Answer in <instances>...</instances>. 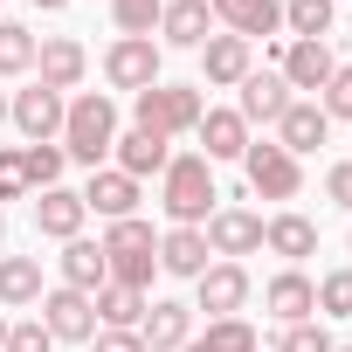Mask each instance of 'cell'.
<instances>
[{"instance_id": "cell-1", "label": "cell", "mask_w": 352, "mask_h": 352, "mask_svg": "<svg viewBox=\"0 0 352 352\" xmlns=\"http://www.w3.org/2000/svg\"><path fill=\"white\" fill-rule=\"evenodd\" d=\"M63 159H76V166H104L111 159V145H118V104L104 97V90H76L69 97V111H63Z\"/></svg>"}, {"instance_id": "cell-2", "label": "cell", "mask_w": 352, "mask_h": 352, "mask_svg": "<svg viewBox=\"0 0 352 352\" xmlns=\"http://www.w3.org/2000/svg\"><path fill=\"white\" fill-rule=\"evenodd\" d=\"M214 166L201 159V152H173L166 159V173H159V208H166V221L173 228H201L208 214H214Z\"/></svg>"}, {"instance_id": "cell-3", "label": "cell", "mask_w": 352, "mask_h": 352, "mask_svg": "<svg viewBox=\"0 0 352 352\" xmlns=\"http://www.w3.org/2000/svg\"><path fill=\"white\" fill-rule=\"evenodd\" d=\"M201 111H208L201 83H152V90L131 97V124L152 131V138H180V131H194Z\"/></svg>"}, {"instance_id": "cell-4", "label": "cell", "mask_w": 352, "mask_h": 352, "mask_svg": "<svg viewBox=\"0 0 352 352\" xmlns=\"http://www.w3.org/2000/svg\"><path fill=\"white\" fill-rule=\"evenodd\" d=\"M104 263H111V283H124V290H145L152 283V270H159V235H152V221H111L104 228Z\"/></svg>"}, {"instance_id": "cell-5", "label": "cell", "mask_w": 352, "mask_h": 352, "mask_svg": "<svg viewBox=\"0 0 352 352\" xmlns=\"http://www.w3.org/2000/svg\"><path fill=\"white\" fill-rule=\"evenodd\" d=\"M159 63H166V49L152 42V35H118L111 49H104V83L111 90H152V83H166L159 76Z\"/></svg>"}, {"instance_id": "cell-6", "label": "cell", "mask_w": 352, "mask_h": 352, "mask_svg": "<svg viewBox=\"0 0 352 352\" xmlns=\"http://www.w3.org/2000/svg\"><path fill=\"white\" fill-rule=\"evenodd\" d=\"M242 173H249V187H256L263 201H297V187H304V159H290L276 138H249Z\"/></svg>"}, {"instance_id": "cell-7", "label": "cell", "mask_w": 352, "mask_h": 352, "mask_svg": "<svg viewBox=\"0 0 352 352\" xmlns=\"http://www.w3.org/2000/svg\"><path fill=\"white\" fill-rule=\"evenodd\" d=\"M63 111H69V97H63V90H42V83H28V90L8 97V124H14L28 145H56V138H63Z\"/></svg>"}, {"instance_id": "cell-8", "label": "cell", "mask_w": 352, "mask_h": 352, "mask_svg": "<svg viewBox=\"0 0 352 352\" xmlns=\"http://www.w3.org/2000/svg\"><path fill=\"white\" fill-rule=\"evenodd\" d=\"M35 318L49 324L56 345H90V338H97V304H90L83 290H69V283L42 290V311H35Z\"/></svg>"}, {"instance_id": "cell-9", "label": "cell", "mask_w": 352, "mask_h": 352, "mask_svg": "<svg viewBox=\"0 0 352 352\" xmlns=\"http://www.w3.org/2000/svg\"><path fill=\"white\" fill-rule=\"evenodd\" d=\"M194 56H201V90H235V83L256 69V42H242V35H221V28H214V35H208Z\"/></svg>"}, {"instance_id": "cell-10", "label": "cell", "mask_w": 352, "mask_h": 352, "mask_svg": "<svg viewBox=\"0 0 352 352\" xmlns=\"http://www.w3.org/2000/svg\"><path fill=\"white\" fill-rule=\"evenodd\" d=\"M201 235H208V256L242 263V256L263 249V214H249V208H214V214L201 221Z\"/></svg>"}, {"instance_id": "cell-11", "label": "cell", "mask_w": 352, "mask_h": 352, "mask_svg": "<svg viewBox=\"0 0 352 352\" xmlns=\"http://www.w3.org/2000/svg\"><path fill=\"white\" fill-rule=\"evenodd\" d=\"M242 304H249V270L242 263H208L194 276V311H208V324L214 318H242Z\"/></svg>"}, {"instance_id": "cell-12", "label": "cell", "mask_w": 352, "mask_h": 352, "mask_svg": "<svg viewBox=\"0 0 352 352\" xmlns=\"http://www.w3.org/2000/svg\"><path fill=\"white\" fill-rule=\"evenodd\" d=\"M83 69H90V49H83L76 35H42V42H35V83H42V90H63V97H69V90L83 83Z\"/></svg>"}, {"instance_id": "cell-13", "label": "cell", "mask_w": 352, "mask_h": 352, "mask_svg": "<svg viewBox=\"0 0 352 352\" xmlns=\"http://www.w3.org/2000/svg\"><path fill=\"white\" fill-rule=\"evenodd\" d=\"M235 111H242L249 131H256V124H276V118L290 111V83H283L276 69H249V76L235 83Z\"/></svg>"}, {"instance_id": "cell-14", "label": "cell", "mask_w": 352, "mask_h": 352, "mask_svg": "<svg viewBox=\"0 0 352 352\" xmlns=\"http://www.w3.org/2000/svg\"><path fill=\"white\" fill-rule=\"evenodd\" d=\"M83 208H90L104 228H111V221H131V214H138V180L118 173V166H97L90 187H83Z\"/></svg>"}, {"instance_id": "cell-15", "label": "cell", "mask_w": 352, "mask_h": 352, "mask_svg": "<svg viewBox=\"0 0 352 352\" xmlns=\"http://www.w3.org/2000/svg\"><path fill=\"white\" fill-rule=\"evenodd\" d=\"M208 8H214V28L242 42H263L283 28V0H208Z\"/></svg>"}, {"instance_id": "cell-16", "label": "cell", "mask_w": 352, "mask_h": 352, "mask_svg": "<svg viewBox=\"0 0 352 352\" xmlns=\"http://www.w3.org/2000/svg\"><path fill=\"white\" fill-rule=\"evenodd\" d=\"M263 249L283 256V270H304V256H318V221L297 214V208H283V214L263 221Z\"/></svg>"}, {"instance_id": "cell-17", "label": "cell", "mask_w": 352, "mask_h": 352, "mask_svg": "<svg viewBox=\"0 0 352 352\" xmlns=\"http://www.w3.org/2000/svg\"><path fill=\"white\" fill-rule=\"evenodd\" d=\"M263 311H270L276 324H304V318H318V283H311L304 270H276V276L263 283Z\"/></svg>"}, {"instance_id": "cell-18", "label": "cell", "mask_w": 352, "mask_h": 352, "mask_svg": "<svg viewBox=\"0 0 352 352\" xmlns=\"http://www.w3.org/2000/svg\"><path fill=\"white\" fill-rule=\"evenodd\" d=\"M138 338H145V352H180V345L194 338V304H180V297H159V304H145V318H138Z\"/></svg>"}, {"instance_id": "cell-19", "label": "cell", "mask_w": 352, "mask_h": 352, "mask_svg": "<svg viewBox=\"0 0 352 352\" xmlns=\"http://www.w3.org/2000/svg\"><path fill=\"white\" fill-rule=\"evenodd\" d=\"M214 35V8L208 0H166L159 8V49H201Z\"/></svg>"}, {"instance_id": "cell-20", "label": "cell", "mask_w": 352, "mask_h": 352, "mask_svg": "<svg viewBox=\"0 0 352 352\" xmlns=\"http://www.w3.org/2000/svg\"><path fill=\"white\" fill-rule=\"evenodd\" d=\"M83 221H90V208H83L76 187H42V194H35V228H42L49 242H76Z\"/></svg>"}, {"instance_id": "cell-21", "label": "cell", "mask_w": 352, "mask_h": 352, "mask_svg": "<svg viewBox=\"0 0 352 352\" xmlns=\"http://www.w3.org/2000/svg\"><path fill=\"white\" fill-rule=\"evenodd\" d=\"M166 159H173V138H152V131H118V145H111V166L118 173H131V180L145 187L152 173H166Z\"/></svg>"}, {"instance_id": "cell-22", "label": "cell", "mask_w": 352, "mask_h": 352, "mask_svg": "<svg viewBox=\"0 0 352 352\" xmlns=\"http://www.w3.org/2000/svg\"><path fill=\"white\" fill-rule=\"evenodd\" d=\"M331 69H338L331 42H290V49L276 56V76H283L290 90H324V83H331Z\"/></svg>"}, {"instance_id": "cell-23", "label": "cell", "mask_w": 352, "mask_h": 352, "mask_svg": "<svg viewBox=\"0 0 352 352\" xmlns=\"http://www.w3.org/2000/svg\"><path fill=\"white\" fill-rule=\"evenodd\" d=\"M324 131H331V118L318 111V97H290V111L276 118V145H283L290 159L318 152V145H324Z\"/></svg>"}, {"instance_id": "cell-24", "label": "cell", "mask_w": 352, "mask_h": 352, "mask_svg": "<svg viewBox=\"0 0 352 352\" xmlns=\"http://www.w3.org/2000/svg\"><path fill=\"white\" fill-rule=\"evenodd\" d=\"M194 138H201V159H208V166H214V159H242V152H249V124H242V111H201Z\"/></svg>"}, {"instance_id": "cell-25", "label": "cell", "mask_w": 352, "mask_h": 352, "mask_svg": "<svg viewBox=\"0 0 352 352\" xmlns=\"http://www.w3.org/2000/svg\"><path fill=\"white\" fill-rule=\"evenodd\" d=\"M56 270H63V283L69 290H83V297H97L104 283H111V263H104V242H63V256H56Z\"/></svg>"}, {"instance_id": "cell-26", "label": "cell", "mask_w": 352, "mask_h": 352, "mask_svg": "<svg viewBox=\"0 0 352 352\" xmlns=\"http://www.w3.org/2000/svg\"><path fill=\"white\" fill-rule=\"evenodd\" d=\"M42 256H0V311H28L42 304Z\"/></svg>"}, {"instance_id": "cell-27", "label": "cell", "mask_w": 352, "mask_h": 352, "mask_svg": "<svg viewBox=\"0 0 352 352\" xmlns=\"http://www.w3.org/2000/svg\"><path fill=\"white\" fill-rule=\"evenodd\" d=\"M159 270L194 283V276L208 270V235H201V228H166V235H159Z\"/></svg>"}, {"instance_id": "cell-28", "label": "cell", "mask_w": 352, "mask_h": 352, "mask_svg": "<svg viewBox=\"0 0 352 352\" xmlns=\"http://www.w3.org/2000/svg\"><path fill=\"white\" fill-rule=\"evenodd\" d=\"M90 304H97V331H138L145 318V290H124V283H104Z\"/></svg>"}, {"instance_id": "cell-29", "label": "cell", "mask_w": 352, "mask_h": 352, "mask_svg": "<svg viewBox=\"0 0 352 352\" xmlns=\"http://www.w3.org/2000/svg\"><path fill=\"white\" fill-rule=\"evenodd\" d=\"M180 352H263V338H256V324L249 318H214L208 331H194Z\"/></svg>"}, {"instance_id": "cell-30", "label": "cell", "mask_w": 352, "mask_h": 352, "mask_svg": "<svg viewBox=\"0 0 352 352\" xmlns=\"http://www.w3.org/2000/svg\"><path fill=\"white\" fill-rule=\"evenodd\" d=\"M331 14H338V0H283L290 42H331Z\"/></svg>"}, {"instance_id": "cell-31", "label": "cell", "mask_w": 352, "mask_h": 352, "mask_svg": "<svg viewBox=\"0 0 352 352\" xmlns=\"http://www.w3.org/2000/svg\"><path fill=\"white\" fill-rule=\"evenodd\" d=\"M35 69V35L21 21H0V76H28Z\"/></svg>"}, {"instance_id": "cell-32", "label": "cell", "mask_w": 352, "mask_h": 352, "mask_svg": "<svg viewBox=\"0 0 352 352\" xmlns=\"http://www.w3.org/2000/svg\"><path fill=\"white\" fill-rule=\"evenodd\" d=\"M21 166H28V187L42 194V187H63V145H21Z\"/></svg>"}, {"instance_id": "cell-33", "label": "cell", "mask_w": 352, "mask_h": 352, "mask_svg": "<svg viewBox=\"0 0 352 352\" xmlns=\"http://www.w3.org/2000/svg\"><path fill=\"white\" fill-rule=\"evenodd\" d=\"M318 318H352V263L318 276Z\"/></svg>"}, {"instance_id": "cell-34", "label": "cell", "mask_w": 352, "mask_h": 352, "mask_svg": "<svg viewBox=\"0 0 352 352\" xmlns=\"http://www.w3.org/2000/svg\"><path fill=\"white\" fill-rule=\"evenodd\" d=\"M159 8H166V0H111V21H118V35H152Z\"/></svg>"}, {"instance_id": "cell-35", "label": "cell", "mask_w": 352, "mask_h": 352, "mask_svg": "<svg viewBox=\"0 0 352 352\" xmlns=\"http://www.w3.org/2000/svg\"><path fill=\"white\" fill-rule=\"evenodd\" d=\"M318 111H324V118H345V124H352V63H338V69H331V83L318 90Z\"/></svg>"}, {"instance_id": "cell-36", "label": "cell", "mask_w": 352, "mask_h": 352, "mask_svg": "<svg viewBox=\"0 0 352 352\" xmlns=\"http://www.w3.org/2000/svg\"><path fill=\"white\" fill-rule=\"evenodd\" d=\"M276 352H331V331H324L318 318H304V324H283Z\"/></svg>"}, {"instance_id": "cell-37", "label": "cell", "mask_w": 352, "mask_h": 352, "mask_svg": "<svg viewBox=\"0 0 352 352\" xmlns=\"http://www.w3.org/2000/svg\"><path fill=\"white\" fill-rule=\"evenodd\" d=\"M21 194H35L28 166H21V145H0V201H21Z\"/></svg>"}, {"instance_id": "cell-38", "label": "cell", "mask_w": 352, "mask_h": 352, "mask_svg": "<svg viewBox=\"0 0 352 352\" xmlns=\"http://www.w3.org/2000/svg\"><path fill=\"white\" fill-rule=\"evenodd\" d=\"M8 352H56V338H49L42 318H14L8 324Z\"/></svg>"}, {"instance_id": "cell-39", "label": "cell", "mask_w": 352, "mask_h": 352, "mask_svg": "<svg viewBox=\"0 0 352 352\" xmlns=\"http://www.w3.org/2000/svg\"><path fill=\"white\" fill-rule=\"evenodd\" d=\"M324 201H338V208L352 214V159H338V166L324 173Z\"/></svg>"}, {"instance_id": "cell-40", "label": "cell", "mask_w": 352, "mask_h": 352, "mask_svg": "<svg viewBox=\"0 0 352 352\" xmlns=\"http://www.w3.org/2000/svg\"><path fill=\"white\" fill-rule=\"evenodd\" d=\"M90 352H145V338H138V331H97Z\"/></svg>"}, {"instance_id": "cell-41", "label": "cell", "mask_w": 352, "mask_h": 352, "mask_svg": "<svg viewBox=\"0 0 352 352\" xmlns=\"http://www.w3.org/2000/svg\"><path fill=\"white\" fill-rule=\"evenodd\" d=\"M8 324H14V318H8V311H0V352H8Z\"/></svg>"}, {"instance_id": "cell-42", "label": "cell", "mask_w": 352, "mask_h": 352, "mask_svg": "<svg viewBox=\"0 0 352 352\" xmlns=\"http://www.w3.org/2000/svg\"><path fill=\"white\" fill-rule=\"evenodd\" d=\"M35 8H49V14H56V8H69V0H35Z\"/></svg>"}, {"instance_id": "cell-43", "label": "cell", "mask_w": 352, "mask_h": 352, "mask_svg": "<svg viewBox=\"0 0 352 352\" xmlns=\"http://www.w3.org/2000/svg\"><path fill=\"white\" fill-rule=\"evenodd\" d=\"M0 124H8V90H0Z\"/></svg>"}, {"instance_id": "cell-44", "label": "cell", "mask_w": 352, "mask_h": 352, "mask_svg": "<svg viewBox=\"0 0 352 352\" xmlns=\"http://www.w3.org/2000/svg\"><path fill=\"white\" fill-rule=\"evenodd\" d=\"M0 235H8V208H0Z\"/></svg>"}, {"instance_id": "cell-45", "label": "cell", "mask_w": 352, "mask_h": 352, "mask_svg": "<svg viewBox=\"0 0 352 352\" xmlns=\"http://www.w3.org/2000/svg\"><path fill=\"white\" fill-rule=\"evenodd\" d=\"M331 352H352V345H331Z\"/></svg>"}, {"instance_id": "cell-46", "label": "cell", "mask_w": 352, "mask_h": 352, "mask_svg": "<svg viewBox=\"0 0 352 352\" xmlns=\"http://www.w3.org/2000/svg\"><path fill=\"white\" fill-rule=\"evenodd\" d=\"M345 249H352V242H345Z\"/></svg>"}]
</instances>
